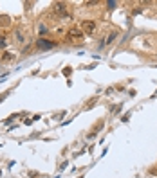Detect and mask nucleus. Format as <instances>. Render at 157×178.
Wrapping results in <instances>:
<instances>
[{"label":"nucleus","mask_w":157,"mask_h":178,"mask_svg":"<svg viewBox=\"0 0 157 178\" xmlns=\"http://www.w3.org/2000/svg\"><path fill=\"white\" fill-rule=\"evenodd\" d=\"M98 2H94V0H92V2H85V6H87V7H92V6H96Z\"/></svg>","instance_id":"nucleus-7"},{"label":"nucleus","mask_w":157,"mask_h":178,"mask_svg":"<svg viewBox=\"0 0 157 178\" xmlns=\"http://www.w3.org/2000/svg\"><path fill=\"white\" fill-rule=\"evenodd\" d=\"M52 7H54V13H58L61 16H67V9H65V4H63V2H56Z\"/></svg>","instance_id":"nucleus-4"},{"label":"nucleus","mask_w":157,"mask_h":178,"mask_svg":"<svg viewBox=\"0 0 157 178\" xmlns=\"http://www.w3.org/2000/svg\"><path fill=\"white\" fill-rule=\"evenodd\" d=\"M17 40H18V42H24V36H22V33H17Z\"/></svg>","instance_id":"nucleus-8"},{"label":"nucleus","mask_w":157,"mask_h":178,"mask_svg":"<svg viewBox=\"0 0 157 178\" xmlns=\"http://www.w3.org/2000/svg\"><path fill=\"white\" fill-rule=\"evenodd\" d=\"M94 104H96V97H94V99H90V101L87 103V108H92Z\"/></svg>","instance_id":"nucleus-6"},{"label":"nucleus","mask_w":157,"mask_h":178,"mask_svg":"<svg viewBox=\"0 0 157 178\" xmlns=\"http://www.w3.org/2000/svg\"><path fill=\"white\" fill-rule=\"evenodd\" d=\"M81 31H83V34H92L96 31V22H94V20H85V22H81Z\"/></svg>","instance_id":"nucleus-1"},{"label":"nucleus","mask_w":157,"mask_h":178,"mask_svg":"<svg viewBox=\"0 0 157 178\" xmlns=\"http://www.w3.org/2000/svg\"><path fill=\"white\" fill-rule=\"evenodd\" d=\"M116 36H117V33H110V34H108V38H107V43H110Z\"/></svg>","instance_id":"nucleus-5"},{"label":"nucleus","mask_w":157,"mask_h":178,"mask_svg":"<svg viewBox=\"0 0 157 178\" xmlns=\"http://www.w3.org/2000/svg\"><path fill=\"white\" fill-rule=\"evenodd\" d=\"M11 58H13V56H11L9 52H6V54H4V59H11Z\"/></svg>","instance_id":"nucleus-9"},{"label":"nucleus","mask_w":157,"mask_h":178,"mask_svg":"<svg viewBox=\"0 0 157 178\" xmlns=\"http://www.w3.org/2000/svg\"><path fill=\"white\" fill-rule=\"evenodd\" d=\"M36 47H38V49H42V51H51L52 47H54V43H52V42H47V40H42V38H40V40L36 42Z\"/></svg>","instance_id":"nucleus-2"},{"label":"nucleus","mask_w":157,"mask_h":178,"mask_svg":"<svg viewBox=\"0 0 157 178\" xmlns=\"http://www.w3.org/2000/svg\"><path fill=\"white\" fill-rule=\"evenodd\" d=\"M83 36H85V34H83L81 29H78V27H70L69 38H72V40H79V38H83Z\"/></svg>","instance_id":"nucleus-3"}]
</instances>
